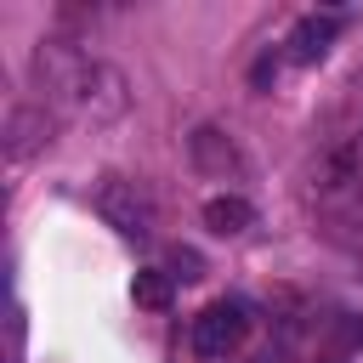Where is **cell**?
I'll list each match as a JSON object with an SVG mask.
<instances>
[{
    "label": "cell",
    "mask_w": 363,
    "mask_h": 363,
    "mask_svg": "<svg viewBox=\"0 0 363 363\" xmlns=\"http://www.w3.org/2000/svg\"><path fill=\"white\" fill-rule=\"evenodd\" d=\"M193 164L199 170H244V153H238V142L227 130L204 125V130H193Z\"/></svg>",
    "instance_id": "5"
},
{
    "label": "cell",
    "mask_w": 363,
    "mask_h": 363,
    "mask_svg": "<svg viewBox=\"0 0 363 363\" xmlns=\"http://www.w3.org/2000/svg\"><path fill=\"white\" fill-rule=\"evenodd\" d=\"M130 295H136V306H142V312H164V306H170V295H176V278H170V272H159V267H142V272L130 278Z\"/></svg>",
    "instance_id": "8"
},
{
    "label": "cell",
    "mask_w": 363,
    "mask_h": 363,
    "mask_svg": "<svg viewBox=\"0 0 363 363\" xmlns=\"http://www.w3.org/2000/svg\"><path fill=\"white\" fill-rule=\"evenodd\" d=\"M352 340H357V346H363V318H357V323H352Z\"/></svg>",
    "instance_id": "14"
},
{
    "label": "cell",
    "mask_w": 363,
    "mask_h": 363,
    "mask_svg": "<svg viewBox=\"0 0 363 363\" xmlns=\"http://www.w3.org/2000/svg\"><path fill=\"white\" fill-rule=\"evenodd\" d=\"M170 267H176L170 278H182V284H193V278H204V261H199V250H176V255H170Z\"/></svg>",
    "instance_id": "11"
},
{
    "label": "cell",
    "mask_w": 363,
    "mask_h": 363,
    "mask_svg": "<svg viewBox=\"0 0 363 363\" xmlns=\"http://www.w3.org/2000/svg\"><path fill=\"white\" fill-rule=\"evenodd\" d=\"M6 329H11V363H23V306L11 301V318H6Z\"/></svg>",
    "instance_id": "12"
},
{
    "label": "cell",
    "mask_w": 363,
    "mask_h": 363,
    "mask_svg": "<svg viewBox=\"0 0 363 363\" xmlns=\"http://www.w3.org/2000/svg\"><path fill=\"white\" fill-rule=\"evenodd\" d=\"M323 233H329V244H335L346 261L363 267V216H335V221H323Z\"/></svg>",
    "instance_id": "10"
},
{
    "label": "cell",
    "mask_w": 363,
    "mask_h": 363,
    "mask_svg": "<svg viewBox=\"0 0 363 363\" xmlns=\"http://www.w3.org/2000/svg\"><path fill=\"white\" fill-rule=\"evenodd\" d=\"M272 74H278V57H261V62H255V85H267Z\"/></svg>",
    "instance_id": "13"
},
{
    "label": "cell",
    "mask_w": 363,
    "mask_h": 363,
    "mask_svg": "<svg viewBox=\"0 0 363 363\" xmlns=\"http://www.w3.org/2000/svg\"><path fill=\"white\" fill-rule=\"evenodd\" d=\"M91 204H96V216L119 233V238H153V199L136 187V182H125V176H102L96 182V193H91Z\"/></svg>",
    "instance_id": "3"
},
{
    "label": "cell",
    "mask_w": 363,
    "mask_h": 363,
    "mask_svg": "<svg viewBox=\"0 0 363 363\" xmlns=\"http://www.w3.org/2000/svg\"><path fill=\"white\" fill-rule=\"evenodd\" d=\"M250 363H272V357H250Z\"/></svg>",
    "instance_id": "15"
},
{
    "label": "cell",
    "mask_w": 363,
    "mask_h": 363,
    "mask_svg": "<svg viewBox=\"0 0 363 363\" xmlns=\"http://www.w3.org/2000/svg\"><path fill=\"white\" fill-rule=\"evenodd\" d=\"M45 136H51L45 108H17V113H11V125H6V153H11V159H28V147H34V142H45Z\"/></svg>",
    "instance_id": "7"
},
{
    "label": "cell",
    "mask_w": 363,
    "mask_h": 363,
    "mask_svg": "<svg viewBox=\"0 0 363 363\" xmlns=\"http://www.w3.org/2000/svg\"><path fill=\"white\" fill-rule=\"evenodd\" d=\"M204 227L221 233V238H233V233L255 227V204L244 193H216V199H204Z\"/></svg>",
    "instance_id": "6"
},
{
    "label": "cell",
    "mask_w": 363,
    "mask_h": 363,
    "mask_svg": "<svg viewBox=\"0 0 363 363\" xmlns=\"http://www.w3.org/2000/svg\"><path fill=\"white\" fill-rule=\"evenodd\" d=\"M34 79H40V96L74 119H119L125 113V79L68 40L34 45Z\"/></svg>",
    "instance_id": "1"
},
{
    "label": "cell",
    "mask_w": 363,
    "mask_h": 363,
    "mask_svg": "<svg viewBox=\"0 0 363 363\" xmlns=\"http://www.w3.org/2000/svg\"><path fill=\"white\" fill-rule=\"evenodd\" d=\"M335 34H340V17L335 11H306V17H295V28H289V62H301V68H312V62H323L329 57V45H335Z\"/></svg>",
    "instance_id": "4"
},
{
    "label": "cell",
    "mask_w": 363,
    "mask_h": 363,
    "mask_svg": "<svg viewBox=\"0 0 363 363\" xmlns=\"http://www.w3.org/2000/svg\"><path fill=\"white\" fill-rule=\"evenodd\" d=\"M352 182H357V159H352V153H335V159L318 164V193H323V199H346Z\"/></svg>",
    "instance_id": "9"
},
{
    "label": "cell",
    "mask_w": 363,
    "mask_h": 363,
    "mask_svg": "<svg viewBox=\"0 0 363 363\" xmlns=\"http://www.w3.org/2000/svg\"><path fill=\"white\" fill-rule=\"evenodd\" d=\"M244 335H250V306H244L238 295H221V301H210V306L193 318L187 346H193V357H204V363H227V357L244 346Z\"/></svg>",
    "instance_id": "2"
}]
</instances>
